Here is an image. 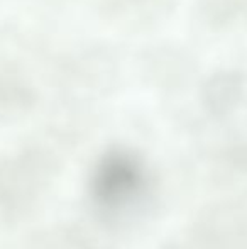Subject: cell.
Listing matches in <instances>:
<instances>
[{
    "label": "cell",
    "mask_w": 247,
    "mask_h": 249,
    "mask_svg": "<svg viewBox=\"0 0 247 249\" xmlns=\"http://www.w3.org/2000/svg\"><path fill=\"white\" fill-rule=\"evenodd\" d=\"M149 178L139 160L127 153L105 156L92 175L90 194L95 207L109 217L135 210L148 197Z\"/></svg>",
    "instance_id": "cell-1"
},
{
    "label": "cell",
    "mask_w": 247,
    "mask_h": 249,
    "mask_svg": "<svg viewBox=\"0 0 247 249\" xmlns=\"http://www.w3.org/2000/svg\"><path fill=\"white\" fill-rule=\"evenodd\" d=\"M39 156H19L0 166V213L16 219L36 205L49 185V166Z\"/></svg>",
    "instance_id": "cell-2"
},
{
    "label": "cell",
    "mask_w": 247,
    "mask_h": 249,
    "mask_svg": "<svg viewBox=\"0 0 247 249\" xmlns=\"http://www.w3.org/2000/svg\"><path fill=\"white\" fill-rule=\"evenodd\" d=\"M244 95V78L239 71L215 73L203 89V100L208 110L217 115L232 112Z\"/></svg>",
    "instance_id": "cell-3"
},
{
    "label": "cell",
    "mask_w": 247,
    "mask_h": 249,
    "mask_svg": "<svg viewBox=\"0 0 247 249\" xmlns=\"http://www.w3.org/2000/svg\"><path fill=\"white\" fill-rule=\"evenodd\" d=\"M205 14L217 24H227L247 10V0H203Z\"/></svg>",
    "instance_id": "cell-4"
}]
</instances>
